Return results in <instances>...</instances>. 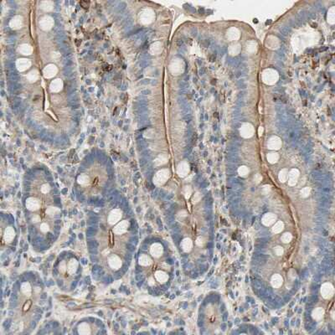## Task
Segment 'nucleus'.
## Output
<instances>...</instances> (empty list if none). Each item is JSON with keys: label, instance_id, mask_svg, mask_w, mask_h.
<instances>
[{"label": "nucleus", "instance_id": "nucleus-1", "mask_svg": "<svg viewBox=\"0 0 335 335\" xmlns=\"http://www.w3.org/2000/svg\"><path fill=\"white\" fill-rule=\"evenodd\" d=\"M55 24L54 18L50 15H44L40 18V20L39 22V25L40 29L44 31H50Z\"/></svg>", "mask_w": 335, "mask_h": 335}, {"label": "nucleus", "instance_id": "nucleus-2", "mask_svg": "<svg viewBox=\"0 0 335 335\" xmlns=\"http://www.w3.org/2000/svg\"><path fill=\"white\" fill-rule=\"evenodd\" d=\"M320 292L324 299H330L334 294V287L330 282H325L321 286Z\"/></svg>", "mask_w": 335, "mask_h": 335}, {"label": "nucleus", "instance_id": "nucleus-3", "mask_svg": "<svg viewBox=\"0 0 335 335\" xmlns=\"http://www.w3.org/2000/svg\"><path fill=\"white\" fill-rule=\"evenodd\" d=\"M169 171L168 169H162L156 174V175L154 178V184L157 185H162L169 179Z\"/></svg>", "mask_w": 335, "mask_h": 335}, {"label": "nucleus", "instance_id": "nucleus-4", "mask_svg": "<svg viewBox=\"0 0 335 335\" xmlns=\"http://www.w3.org/2000/svg\"><path fill=\"white\" fill-rule=\"evenodd\" d=\"M154 13L153 12V10L149 9V8L143 9V10L140 13V16H139L140 22L142 24H150L152 21L154 20Z\"/></svg>", "mask_w": 335, "mask_h": 335}, {"label": "nucleus", "instance_id": "nucleus-5", "mask_svg": "<svg viewBox=\"0 0 335 335\" xmlns=\"http://www.w3.org/2000/svg\"><path fill=\"white\" fill-rule=\"evenodd\" d=\"M58 72V68L55 65L49 64L47 65L43 70V76L46 79H51L56 76Z\"/></svg>", "mask_w": 335, "mask_h": 335}, {"label": "nucleus", "instance_id": "nucleus-6", "mask_svg": "<svg viewBox=\"0 0 335 335\" xmlns=\"http://www.w3.org/2000/svg\"><path fill=\"white\" fill-rule=\"evenodd\" d=\"M32 63H31L30 60L26 59V58H20L16 60V67L18 71L20 72L25 71L28 69H29Z\"/></svg>", "mask_w": 335, "mask_h": 335}, {"label": "nucleus", "instance_id": "nucleus-7", "mask_svg": "<svg viewBox=\"0 0 335 335\" xmlns=\"http://www.w3.org/2000/svg\"><path fill=\"white\" fill-rule=\"evenodd\" d=\"M24 18L21 15H15L9 21V27L13 30H18L23 27Z\"/></svg>", "mask_w": 335, "mask_h": 335}, {"label": "nucleus", "instance_id": "nucleus-8", "mask_svg": "<svg viewBox=\"0 0 335 335\" xmlns=\"http://www.w3.org/2000/svg\"><path fill=\"white\" fill-rule=\"evenodd\" d=\"M277 220V216L273 213H266L263 215V217L261 219V222L265 226H271L274 225V223L276 222Z\"/></svg>", "mask_w": 335, "mask_h": 335}, {"label": "nucleus", "instance_id": "nucleus-9", "mask_svg": "<svg viewBox=\"0 0 335 335\" xmlns=\"http://www.w3.org/2000/svg\"><path fill=\"white\" fill-rule=\"evenodd\" d=\"M64 86V83L62 81L61 79H55L52 81L50 85V90L52 93H58L61 92Z\"/></svg>", "mask_w": 335, "mask_h": 335}, {"label": "nucleus", "instance_id": "nucleus-10", "mask_svg": "<svg viewBox=\"0 0 335 335\" xmlns=\"http://www.w3.org/2000/svg\"><path fill=\"white\" fill-rule=\"evenodd\" d=\"M164 252V247L160 243H154L151 246L150 248V253L155 258H159L163 255Z\"/></svg>", "mask_w": 335, "mask_h": 335}, {"label": "nucleus", "instance_id": "nucleus-11", "mask_svg": "<svg viewBox=\"0 0 335 335\" xmlns=\"http://www.w3.org/2000/svg\"><path fill=\"white\" fill-rule=\"evenodd\" d=\"M26 207L29 210H37L40 207V202L36 198H29L26 200Z\"/></svg>", "mask_w": 335, "mask_h": 335}, {"label": "nucleus", "instance_id": "nucleus-12", "mask_svg": "<svg viewBox=\"0 0 335 335\" xmlns=\"http://www.w3.org/2000/svg\"><path fill=\"white\" fill-rule=\"evenodd\" d=\"M18 51L20 53L21 55H31L33 54L34 49L33 47L29 44H21L20 45L18 46Z\"/></svg>", "mask_w": 335, "mask_h": 335}, {"label": "nucleus", "instance_id": "nucleus-13", "mask_svg": "<svg viewBox=\"0 0 335 335\" xmlns=\"http://www.w3.org/2000/svg\"><path fill=\"white\" fill-rule=\"evenodd\" d=\"M122 217V212H121L120 210H113L112 212L110 213V215L108 217V221L110 224L113 225L115 224L118 221H119V220Z\"/></svg>", "mask_w": 335, "mask_h": 335}, {"label": "nucleus", "instance_id": "nucleus-14", "mask_svg": "<svg viewBox=\"0 0 335 335\" xmlns=\"http://www.w3.org/2000/svg\"><path fill=\"white\" fill-rule=\"evenodd\" d=\"M271 286L275 288H279L283 284V278L280 274H274L271 279Z\"/></svg>", "mask_w": 335, "mask_h": 335}, {"label": "nucleus", "instance_id": "nucleus-15", "mask_svg": "<svg viewBox=\"0 0 335 335\" xmlns=\"http://www.w3.org/2000/svg\"><path fill=\"white\" fill-rule=\"evenodd\" d=\"M39 7L44 12H51L55 8V3L53 1H42L40 3H39Z\"/></svg>", "mask_w": 335, "mask_h": 335}, {"label": "nucleus", "instance_id": "nucleus-16", "mask_svg": "<svg viewBox=\"0 0 335 335\" xmlns=\"http://www.w3.org/2000/svg\"><path fill=\"white\" fill-rule=\"evenodd\" d=\"M128 221L124 220V221H122L121 223H119V224L116 226L115 229L113 230V231H114V233H116V234H118V235H121V234H123V233H124L126 230H128Z\"/></svg>", "mask_w": 335, "mask_h": 335}, {"label": "nucleus", "instance_id": "nucleus-17", "mask_svg": "<svg viewBox=\"0 0 335 335\" xmlns=\"http://www.w3.org/2000/svg\"><path fill=\"white\" fill-rule=\"evenodd\" d=\"M182 249L185 252H189L193 248V241L190 238H184L181 242Z\"/></svg>", "mask_w": 335, "mask_h": 335}, {"label": "nucleus", "instance_id": "nucleus-18", "mask_svg": "<svg viewBox=\"0 0 335 335\" xmlns=\"http://www.w3.org/2000/svg\"><path fill=\"white\" fill-rule=\"evenodd\" d=\"M324 313L325 311L322 307H317V308H315V309L312 311V318L316 320V321H319V320H321L322 317H323Z\"/></svg>", "mask_w": 335, "mask_h": 335}, {"label": "nucleus", "instance_id": "nucleus-19", "mask_svg": "<svg viewBox=\"0 0 335 335\" xmlns=\"http://www.w3.org/2000/svg\"><path fill=\"white\" fill-rule=\"evenodd\" d=\"M189 164L184 162V163H181L179 164V167H178V174H179L180 177H184L185 175L189 174Z\"/></svg>", "mask_w": 335, "mask_h": 335}, {"label": "nucleus", "instance_id": "nucleus-20", "mask_svg": "<svg viewBox=\"0 0 335 335\" xmlns=\"http://www.w3.org/2000/svg\"><path fill=\"white\" fill-rule=\"evenodd\" d=\"M155 277L160 283H165L169 280L168 274L164 271H158L155 272Z\"/></svg>", "mask_w": 335, "mask_h": 335}, {"label": "nucleus", "instance_id": "nucleus-21", "mask_svg": "<svg viewBox=\"0 0 335 335\" xmlns=\"http://www.w3.org/2000/svg\"><path fill=\"white\" fill-rule=\"evenodd\" d=\"M39 71L36 69H34L32 71L29 72L28 74L26 75V78L29 81L31 82V83H34L38 81L39 79Z\"/></svg>", "mask_w": 335, "mask_h": 335}, {"label": "nucleus", "instance_id": "nucleus-22", "mask_svg": "<svg viewBox=\"0 0 335 335\" xmlns=\"http://www.w3.org/2000/svg\"><path fill=\"white\" fill-rule=\"evenodd\" d=\"M109 264L113 269H119L122 266V261L117 256H113L109 259Z\"/></svg>", "mask_w": 335, "mask_h": 335}, {"label": "nucleus", "instance_id": "nucleus-23", "mask_svg": "<svg viewBox=\"0 0 335 335\" xmlns=\"http://www.w3.org/2000/svg\"><path fill=\"white\" fill-rule=\"evenodd\" d=\"M15 236V232L12 227H8L6 229L5 235H4V239L7 242H11L13 241V239Z\"/></svg>", "mask_w": 335, "mask_h": 335}, {"label": "nucleus", "instance_id": "nucleus-24", "mask_svg": "<svg viewBox=\"0 0 335 335\" xmlns=\"http://www.w3.org/2000/svg\"><path fill=\"white\" fill-rule=\"evenodd\" d=\"M284 227H285L284 223L281 220H278V221L274 223L273 226H272V231L275 234H278V233H281L284 230Z\"/></svg>", "mask_w": 335, "mask_h": 335}, {"label": "nucleus", "instance_id": "nucleus-25", "mask_svg": "<svg viewBox=\"0 0 335 335\" xmlns=\"http://www.w3.org/2000/svg\"><path fill=\"white\" fill-rule=\"evenodd\" d=\"M138 261H139V264H140L141 266H149V265H151L152 264V259L149 257L148 255H145V254H143V255H142V256L139 257V260H138Z\"/></svg>", "mask_w": 335, "mask_h": 335}, {"label": "nucleus", "instance_id": "nucleus-26", "mask_svg": "<svg viewBox=\"0 0 335 335\" xmlns=\"http://www.w3.org/2000/svg\"><path fill=\"white\" fill-rule=\"evenodd\" d=\"M78 330H79V332L81 334H89L91 332L89 325L86 323V322H83L81 324H80Z\"/></svg>", "mask_w": 335, "mask_h": 335}, {"label": "nucleus", "instance_id": "nucleus-27", "mask_svg": "<svg viewBox=\"0 0 335 335\" xmlns=\"http://www.w3.org/2000/svg\"><path fill=\"white\" fill-rule=\"evenodd\" d=\"M77 182L81 185H86L90 183V177L86 174H81L77 179Z\"/></svg>", "mask_w": 335, "mask_h": 335}, {"label": "nucleus", "instance_id": "nucleus-28", "mask_svg": "<svg viewBox=\"0 0 335 335\" xmlns=\"http://www.w3.org/2000/svg\"><path fill=\"white\" fill-rule=\"evenodd\" d=\"M68 271H69L70 274H73L75 271H76L77 268V261L74 259L71 260V261L69 262V265H68Z\"/></svg>", "mask_w": 335, "mask_h": 335}, {"label": "nucleus", "instance_id": "nucleus-29", "mask_svg": "<svg viewBox=\"0 0 335 335\" xmlns=\"http://www.w3.org/2000/svg\"><path fill=\"white\" fill-rule=\"evenodd\" d=\"M297 177H298V171H297V170H292V171L291 172V174H290V185H294V184H296Z\"/></svg>", "mask_w": 335, "mask_h": 335}, {"label": "nucleus", "instance_id": "nucleus-30", "mask_svg": "<svg viewBox=\"0 0 335 335\" xmlns=\"http://www.w3.org/2000/svg\"><path fill=\"white\" fill-rule=\"evenodd\" d=\"M292 240V235L289 232L284 233L283 235L281 236V241L285 244L289 243V242H291Z\"/></svg>", "mask_w": 335, "mask_h": 335}, {"label": "nucleus", "instance_id": "nucleus-31", "mask_svg": "<svg viewBox=\"0 0 335 335\" xmlns=\"http://www.w3.org/2000/svg\"><path fill=\"white\" fill-rule=\"evenodd\" d=\"M21 289H22V292H23L24 294L27 295V296H30L31 286L29 282H24V283L22 285V286H21Z\"/></svg>", "mask_w": 335, "mask_h": 335}, {"label": "nucleus", "instance_id": "nucleus-32", "mask_svg": "<svg viewBox=\"0 0 335 335\" xmlns=\"http://www.w3.org/2000/svg\"><path fill=\"white\" fill-rule=\"evenodd\" d=\"M180 62H178V61H175L174 63V64L172 65H171V70H172V71L174 72V73H178V72H179L180 71H181V68H180Z\"/></svg>", "mask_w": 335, "mask_h": 335}, {"label": "nucleus", "instance_id": "nucleus-33", "mask_svg": "<svg viewBox=\"0 0 335 335\" xmlns=\"http://www.w3.org/2000/svg\"><path fill=\"white\" fill-rule=\"evenodd\" d=\"M161 50V45L159 43H155L151 46V52L153 54H157Z\"/></svg>", "mask_w": 335, "mask_h": 335}, {"label": "nucleus", "instance_id": "nucleus-34", "mask_svg": "<svg viewBox=\"0 0 335 335\" xmlns=\"http://www.w3.org/2000/svg\"><path fill=\"white\" fill-rule=\"evenodd\" d=\"M59 212H60L59 209H57V208H54V207H50L48 210H46V213H47L49 215H50V216H54V215H57Z\"/></svg>", "mask_w": 335, "mask_h": 335}, {"label": "nucleus", "instance_id": "nucleus-35", "mask_svg": "<svg viewBox=\"0 0 335 335\" xmlns=\"http://www.w3.org/2000/svg\"><path fill=\"white\" fill-rule=\"evenodd\" d=\"M274 252H275V254H276V256H281L283 255L284 250L281 246H276V247L274 248Z\"/></svg>", "mask_w": 335, "mask_h": 335}, {"label": "nucleus", "instance_id": "nucleus-36", "mask_svg": "<svg viewBox=\"0 0 335 335\" xmlns=\"http://www.w3.org/2000/svg\"><path fill=\"white\" fill-rule=\"evenodd\" d=\"M267 159H268V160L271 162V163H276L277 159H278V156L276 155V154H269Z\"/></svg>", "mask_w": 335, "mask_h": 335}, {"label": "nucleus", "instance_id": "nucleus-37", "mask_svg": "<svg viewBox=\"0 0 335 335\" xmlns=\"http://www.w3.org/2000/svg\"><path fill=\"white\" fill-rule=\"evenodd\" d=\"M310 194V189L309 188H304L303 189H302L301 191V196L303 198H307Z\"/></svg>", "mask_w": 335, "mask_h": 335}, {"label": "nucleus", "instance_id": "nucleus-38", "mask_svg": "<svg viewBox=\"0 0 335 335\" xmlns=\"http://www.w3.org/2000/svg\"><path fill=\"white\" fill-rule=\"evenodd\" d=\"M50 187L49 184H45L41 186V192L44 193V194H47L48 192H50Z\"/></svg>", "mask_w": 335, "mask_h": 335}, {"label": "nucleus", "instance_id": "nucleus-39", "mask_svg": "<svg viewBox=\"0 0 335 335\" xmlns=\"http://www.w3.org/2000/svg\"><path fill=\"white\" fill-rule=\"evenodd\" d=\"M286 178H287L286 170H282V171L280 173V180H281V182H285L286 180Z\"/></svg>", "mask_w": 335, "mask_h": 335}, {"label": "nucleus", "instance_id": "nucleus-40", "mask_svg": "<svg viewBox=\"0 0 335 335\" xmlns=\"http://www.w3.org/2000/svg\"><path fill=\"white\" fill-rule=\"evenodd\" d=\"M248 172H249V170L246 167H241L240 169H239V173H240V174L242 175V176L246 175V174H248Z\"/></svg>", "mask_w": 335, "mask_h": 335}, {"label": "nucleus", "instance_id": "nucleus-41", "mask_svg": "<svg viewBox=\"0 0 335 335\" xmlns=\"http://www.w3.org/2000/svg\"><path fill=\"white\" fill-rule=\"evenodd\" d=\"M190 195H191V189H190V187H185V192H184L185 198H186V199H189V198L190 197Z\"/></svg>", "mask_w": 335, "mask_h": 335}, {"label": "nucleus", "instance_id": "nucleus-42", "mask_svg": "<svg viewBox=\"0 0 335 335\" xmlns=\"http://www.w3.org/2000/svg\"><path fill=\"white\" fill-rule=\"evenodd\" d=\"M40 230L43 231V232H47L49 230V225H47L46 223H43L42 225H40Z\"/></svg>", "mask_w": 335, "mask_h": 335}, {"label": "nucleus", "instance_id": "nucleus-43", "mask_svg": "<svg viewBox=\"0 0 335 335\" xmlns=\"http://www.w3.org/2000/svg\"><path fill=\"white\" fill-rule=\"evenodd\" d=\"M31 306V301H27V302H25V304L24 306V311L25 312L27 310H29V308Z\"/></svg>", "mask_w": 335, "mask_h": 335}, {"label": "nucleus", "instance_id": "nucleus-44", "mask_svg": "<svg viewBox=\"0 0 335 335\" xmlns=\"http://www.w3.org/2000/svg\"><path fill=\"white\" fill-rule=\"evenodd\" d=\"M196 244H197L198 246H201L204 244V240H203V238L202 237H199L197 239V241H196Z\"/></svg>", "mask_w": 335, "mask_h": 335}, {"label": "nucleus", "instance_id": "nucleus-45", "mask_svg": "<svg viewBox=\"0 0 335 335\" xmlns=\"http://www.w3.org/2000/svg\"><path fill=\"white\" fill-rule=\"evenodd\" d=\"M200 198L201 197H200V194H196L195 197H194V199H193V202L195 203V202H198V201H200Z\"/></svg>", "mask_w": 335, "mask_h": 335}, {"label": "nucleus", "instance_id": "nucleus-46", "mask_svg": "<svg viewBox=\"0 0 335 335\" xmlns=\"http://www.w3.org/2000/svg\"><path fill=\"white\" fill-rule=\"evenodd\" d=\"M39 220H40V218H39V215H34V217L32 218L33 222H38V221H39Z\"/></svg>", "mask_w": 335, "mask_h": 335}, {"label": "nucleus", "instance_id": "nucleus-47", "mask_svg": "<svg viewBox=\"0 0 335 335\" xmlns=\"http://www.w3.org/2000/svg\"><path fill=\"white\" fill-rule=\"evenodd\" d=\"M150 281H152V278H150ZM149 284H150V285H153V283H152V282H149Z\"/></svg>", "mask_w": 335, "mask_h": 335}]
</instances>
